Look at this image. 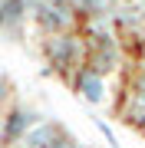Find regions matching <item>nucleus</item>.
I'll use <instances>...</instances> for the list:
<instances>
[{
	"label": "nucleus",
	"instance_id": "nucleus-1",
	"mask_svg": "<svg viewBox=\"0 0 145 148\" xmlns=\"http://www.w3.org/2000/svg\"><path fill=\"white\" fill-rule=\"evenodd\" d=\"M43 53L49 59V66L59 69V73H79L86 66V56H89V46L79 33H59V36H49Z\"/></svg>",
	"mask_w": 145,
	"mask_h": 148
},
{
	"label": "nucleus",
	"instance_id": "nucleus-2",
	"mask_svg": "<svg viewBox=\"0 0 145 148\" xmlns=\"http://www.w3.org/2000/svg\"><path fill=\"white\" fill-rule=\"evenodd\" d=\"M30 16L46 36H59V33H73L76 13L66 0H33L30 3Z\"/></svg>",
	"mask_w": 145,
	"mask_h": 148
},
{
	"label": "nucleus",
	"instance_id": "nucleus-3",
	"mask_svg": "<svg viewBox=\"0 0 145 148\" xmlns=\"http://www.w3.org/2000/svg\"><path fill=\"white\" fill-rule=\"evenodd\" d=\"M23 145L27 148H79L76 138L66 132L59 122H49V119L36 122V125L30 128V135L23 138Z\"/></svg>",
	"mask_w": 145,
	"mask_h": 148
},
{
	"label": "nucleus",
	"instance_id": "nucleus-4",
	"mask_svg": "<svg viewBox=\"0 0 145 148\" xmlns=\"http://www.w3.org/2000/svg\"><path fill=\"white\" fill-rule=\"evenodd\" d=\"M36 122H43V119H40L33 109H27V106H13L10 112H7V119H3V128H0V142H3L7 148L23 145V138L30 135V128L36 125Z\"/></svg>",
	"mask_w": 145,
	"mask_h": 148
},
{
	"label": "nucleus",
	"instance_id": "nucleus-5",
	"mask_svg": "<svg viewBox=\"0 0 145 148\" xmlns=\"http://www.w3.org/2000/svg\"><path fill=\"white\" fill-rule=\"evenodd\" d=\"M73 86H76V92H79V99L89 102V106H102V102L109 99V82H106V76L92 73L89 66H82L79 73L73 76Z\"/></svg>",
	"mask_w": 145,
	"mask_h": 148
},
{
	"label": "nucleus",
	"instance_id": "nucleus-6",
	"mask_svg": "<svg viewBox=\"0 0 145 148\" xmlns=\"http://www.w3.org/2000/svg\"><path fill=\"white\" fill-rule=\"evenodd\" d=\"M30 16V0H0V30L20 33Z\"/></svg>",
	"mask_w": 145,
	"mask_h": 148
},
{
	"label": "nucleus",
	"instance_id": "nucleus-7",
	"mask_svg": "<svg viewBox=\"0 0 145 148\" xmlns=\"http://www.w3.org/2000/svg\"><path fill=\"white\" fill-rule=\"evenodd\" d=\"M132 99H139L142 106H145V69L135 76V82H132Z\"/></svg>",
	"mask_w": 145,
	"mask_h": 148
},
{
	"label": "nucleus",
	"instance_id": "nucleus-8",
	"mask_svg": "<svg viewBox=\"0 0 145 148\" xmlns=\"http://www.w3.org/2000/svg\"><path fill=\"white\" fill-rule=\"evenodd\" d=\"M96 125H99V132L106 135V142H109V145H119V142H115V132H112V128H109V125H106L102 119H96Z\"/></svg>",
	"mask_w": 145,
	"mask_h": 148
},
{
	"label": "nucleus",
	"instance_id": "nucleus-9",
	"mask_svg": "<svg viewBox=\"0 0 145 148\" xmlns=\"http://www.w3.org/2000/svg\"><path fill=\"white\" fill-rule=\"evenodd\" d=\"M7 95H10V79L0 73V102H7Z\"/></svg>",
	"mask_w": 145,
	"mask_h": 148
},
{
	"label": "nucleus",
	"instance_id": "nucleus-10",
	"mask_svg": "<svg viewBox=\"0 0 145 148\" xmlns=\"http://www.w3.org/2000/svg\"><path fill=\"white\" fill-rule=\"evenodd\" d=\"M13 148H27V145H13Z\"/></svg>",
	"mask_w": 145,
	"mask_h": 148
}]
</instances>
